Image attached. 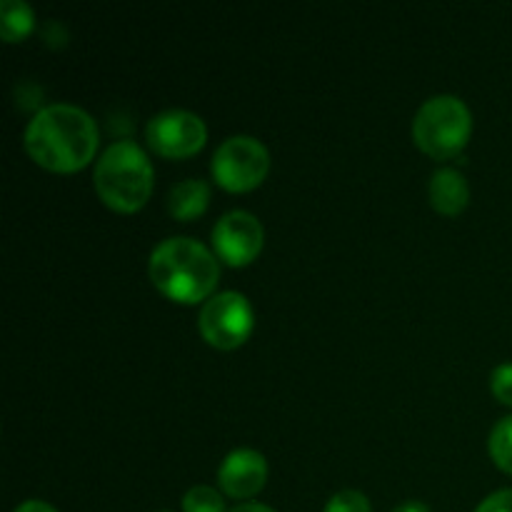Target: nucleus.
<instances>
[{
    "mask_svg": "<svg viewBox=\"0 0 512 512\" xmlns=\"http://www.w3.org/2000/svg\"><path fill=\"white\" fill-rule=\"evenodd\" d=\"M13 512H58V510H55L50 503H45V500H25V503H20Z\"/></svg>",
    "mask_w": 512,
    "mask_h": 512,
    "instance_id": "18",
    "label": "nucleus"
},
{
    "mask_svg": "<svg viewBox=\"0 0 512 512\" xmlns=\"http://www.w3.org/2000/svg\"><path fill=\"white\" fill-rule=\"evenodd\" d=\"M33 8L25 0H3L0 3V33L5 40H18L33 28Z\"/></svg>",
    "mask_w": 512,
    "mask_h": 512,
    "instance_id": "12",
    "label": "nucleus"
},
{
    "mask_svg": "<svg viewBox=\"0 0 512 512\" xmlns=\"http://www.w3.org/2000/svg\"><path fill=\"white\" fill-rule=\"evenodd\" d=\"M490 385H493V393L498 395L503 403L512 405V363H503L493 370L490 375Z\"/></svg>",
    "mask_w": 512,
    "mask_h": 512,
    "instance_id": "16",
    "label": "nucleus"
},
{
    "mask_svg": "<svg viewBox=\"0 0 512 512\" xmlns=\"http://www.w3.org/2000/svg\"><path fill=\"white\" fill-rule=\"evenodd\" d=\"M198 328L208 343L218 345V348H235L253 330V308L243 293L223 290L205 300Z\"/></svg>",
    "mask_w": 512,
    "mask_h": 512,
    "instance_id": "6",
    "label": "nucleus"
},
{
    "mask_svg": "<svg viewBox=\"0 0 512 512\" xmlns=\"http://www.w3.org/2000/svg\"><path fill=\"white\" fill-rule=\"evenodd\" d=\"M25 148L45 168L75 170L93 158L98 125L80 105H43L25 128Z\"/></svg>",
    "mask_w": 512,
    "mask_h": 512,
    "instance_id": "1",
    "label": "nucleus"
},
{
    "mask_svg": "<svg viewBox=\"0 0 512 512\" xmlns=\"http://www.w3.org/2000/svg\"><path fill=\"white\" fill-rule=\"evenodd\" d=\"M150 278L168 298L195 303L215 288L218 260L200 240L173 235L160 240L150 253Z\"/></svg>",
    "mask_w": 512,
    "mask_h": 512,
    "instance_id": "2",
    "label": "nucleus"
},
{
    "mask_svg": "<svg viewBox=\"0 0 512 512\" xmlns=\"http://www.w3.org/2000/svg\"><path fill=\"white\" fill-rule=\"evenodd\" d=\"M268 148L253 135H230L215 148L213 175L228 190H248L265 178Z\"/></svg>",
    "mask_w": 512,
    "mask_h": 512,
    "instance_id": "5",
    "label": "nucleus"
},
{
    "mask_svg": "<svg viewBox=\"0 0 512 512\" xmlns=\"http://www.w3.org/2000/svg\"><path fill=\"white\" fill-rule=\"evenodd\" d=\"M213 245L223 260L245 265L263 248V225L248 210H228L213 225Z\"/></svg>",
    "mask_w": 512,
    "mask_h": 512,
    "instance_id": "8",
    "label": "nucleus"
},
{
    "mask_svg": "<svg viewBox=\"0 0 512 512\" xmlns=\"http://www.w3.org/2000/svg\"><path fill=\"white\" fill-rule=\"evenodd\" d=\"M268 463L263 453L253 448H235L223 458L218 468L220 488L233 498H250L265 485Z\"/></svg>",
    "mask_w": 512,
    "mask_h": 512,
    "instance_id": "9",
    "label": "nucleus"
},
{
    "mask_svg": "<svg viewBox=\"0 0 512 512\" xmlns=\"http://www.w3.org/2000/svg\"><path fill=\"white\" fill-rule=\"evenodd\" d=\"M393 512H430V508L425 503H420V500H408V503L398 505Z\"/></svg>",
    "mask_w": 512,
    "mask_h": 512,
    "instance_id": "20",
    "label": "nucleus"
},
{
    "mask_svg": "<svg viewBox=\"0 0 512 512\" xmlns=\"http://www.w3.org/2000/svg\"><path fill=\"white\" fill-rule=\"evenodd\" d=\"M323 512H370V503L360 490H340L328 500Z\"/></svg>",
    "mask_w": 512,
    "mask_h": 512,
    "instance_id": "15",
    "label": "nucleus"
},
{
    "mask_svg": "<svg viewBox=\"0 0 512 512\" xmlns=\"http://www.w3.org/2000/svg\"><path fill=\"white\" fill-rule=\"evenodd\" d=\"M183 510L185 512H223V498L210 485H193L188 493L183 495Z\"/></svg>",
    "mask_w": 512,
    "mask_h": 512,
    "instance_id": "14",
    "label": "nucleus"
},
{
    "mask_svg": "<svg viewBox=\"0 0 512 512\" xmlns=\"http://www.w3.org/2000/svg\"><path fill=\"white\" fill-rule=\"evenodd\" d=\"M210 200V188L205 180L188 178L175 183L173 188L168 190V210L180 220L195 218V215L203 213L208 208Z\"/></svg>",
    "mask_w": 512,
    "mask_h": 512,
    "instance_id": "11",
    "label": "nucleus"
},
{
    "mask_svg": "<svg viewBox=\"0 0 512 512\" xmlns=\"http://www.w3.org/2000/svg\"><path fill=\"white\" fill-rule=\"evenodd\" d=\"M470 110L458 95L440 93L425 100L413 120L415 143L433 158H450L468 143Z\"/></svg>",
    "mask_w": 512,
    "mask_h": 512,
    "instance_id": "4",
    "label": "nucleus"
},
{
    "mask_svg": "<svg viewBox=\"0 0 512 512\" xmlns=\"http://www.w3.org/2000/svg\"><path fill=\"white\" fill-rule=\"evenodd\" d=\"M205 123L200 115L185 108H168L155 113L145 125L150 148L168 158H183L205 143Z\"/></svg>",
    "mask_w": 512,
    "mask_h": 512,
    "instance_id": "7",
    "label": "nucleus"
},
{
    "mask_svg": "<svg viewBox=\"0 0 512 512\" xmlns=\"http://www.w3.org/2000/svg\"><path fill=\"white\" fill-rule=\"evenodd\" d=\"M230 512H275V510L268 508V505H263V503H240V505H235Z\"/></svg>",
    "mask_w": 512,
    "mask_h": 512,
    "instance_id": "19",
    "label": "nucleus"
},
{
    "mask_svg": "<svg viewBox=\"0 0 512 512\" xmlns=\"http://www.w3.org/2000/svg\"><path fill=\"white\" fill-rule=\"evenodd\" d=\"M93 180L110 208L135 210L153 190V165L135 140H115L100 153Z\"/></svg>",
    "mask_w": 512,
    "mask_h": 512,
    "instance_id": "3",
    "label": "nucleus"
},
{
    "mask_svg": "<svg viewBox=\"0 0 512 512\" xmlns=\"http://www.w3.org/2000/svg\"><path fill=\"white\" fill-rule=\"evenodd\" d=\"M475 512H512V488L498 490V493L488 495V498L475 508Z\"/></svg>",
    "mask_w": 512,
    "mask_h": 512,
    "instance_id": "17",
    "label": "nucleus"
},
{
    "mask_svg": "<svg viewBox=\"0 0 512 512\" xmlns=\"http://www.w3.org/2000/svg\"><path fill=\"white\" fill-rule=\"evenodd\" d=\"M488 448L495 463L503 470H508V473H512V415H505V418H500L498 423L493 425Z\"/></svg>",
    "mask_w": 512,
    "mask_h": 512,
    "instance_id": "13",
    "label": "nucleus"
},
{
    "mask_svg": "<svg viewBox=\"0 0 512 512\" xmlns=\"http://www.w3.org/2000/svg\"><path fill=\"white\" fill-rule=\"evenodd\" d=\"M470 188L463 173L455 168H438L430 178V200L440 213L455 215L468 205Z\"/></svg>",
    "mask_w": 512,
    "mask_h": 512,
    "instance_id": "10",
    "label": "nucleus"
}]
</instances>
